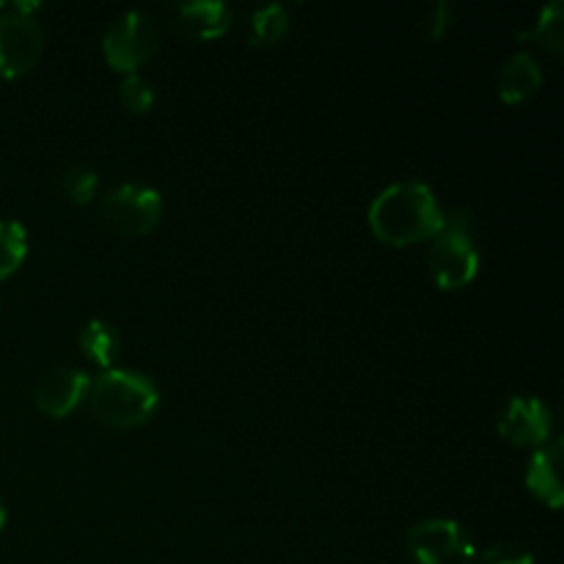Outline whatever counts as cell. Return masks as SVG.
I'll use <instances>...</instances> for the list:
<instances>
[{
  "label": "cell",
  "instance_id": "12",
  "mask_svg": "<svg viewBox=\"0 0 564 564\" xmlns=\"http://www.w3.org/2000/svg\"><path fill=\"white\" fill-rule=\"evenodd\" d=\"M543 86V69L532 53H516L505 61L499 72V97L505 102H527Z\"/></svg>",
  "mask_w": 564,
  "mask_h": 564
},
{
  "label": "cell",
  "instance_id": "17",
  "mask_svg": "<svg viewBox=\"0 0 564 564\" xmlns=\"http://www.w3.org/2000/svg\"><path fill=\"white\" fill-rule=\"evenodd\" d=\"M99 176L97 171L88 169V165H69L61 174V191L66 193L72 204H88L97 196Z\"/></svg>",
  "mask_w": 564,
  "mask_h": 564
},
{
  "label": "cell",
  "instance_id": "10",
  "mask_svg": "<svg viewBox=\"0 0 564 564\" xmlns=\"http://www.w3.org/2000/svg\"><path fill=\"white\" fill-rule=\"evenodd\" d=\"M527 488L538 496L543 505L551 510H560L564 501V485H562V441H551V444L534 449L527 466Z\"/></svg>",
  "mask_w": 564,
  "mask_h": 564
},
{
  "label": "cell",
  "instance_id": "3",
  "mask_svg": "<svg viewBox=\"0 0 564 564\" xmlns=\"http://www.w3.org/2000/svg\"><path fill=\"white\" fill-rule=\"evenodd\" d=\"M430 273L441 290H460L479 273V251L471 237V218L466 209H449L427 253Z\"/></svg>",
  "mask_w": 564,
  "mask_h": 564
},
{
  "label": "cell",
  "instance_id": "6",
  "mask_svg": "<svg viewBox=\"0 0 564 564\" xmlns=\"http://www.w3.org/2000/svg\"><path fill=\"white\" fill-rule=\"evenodd\" d=\"M408 549L419 564H471L477 556L471 538L449 518H427L413 523L408 532Z\"/></svg>",
  "mask_w": 564,
  "mask_h": 564
},
{
  "label": "cell",
  "instance_id": "8",
  "mask_svg": "<svg viewBox=\"0 0 564 564\" xmlns=\"http://www.w3.org/2000/svg\"><path fill=\"white\" fill-rule=\"evenodd\" d=\"M551 411L538 397L516 394L507 400L499 416V433L516 446H545L551 441Z\"/></svg>",
  "mask_w": 564,
  "mask_h": 564
},
{
  "label": "cell",
  "instance_id": "1",
  "mask_svg": "<svg viewBox=\"0 0 564 564\" xmlns=\"http://www.w3.org/2000/svg\"><path fill=\"white\" fill-rule=\"evenodd\" d=\"M369 226L389 246L433 240L444 226L446 213L441 209L433 187L419 180H402L383 187L369 204Z\"/></svg>",
  "mask_w": 564,
  "mask_h": 564
},
{
  "label": "cell",
  "instance_id": "2",
  "mask_svg": "<svg viewBox=\"0 0 564 564\" xmlns=\"http://www.w3.org/2000/svg\"><path fill=\"white\" fill-rule=\"evenodd\" d=\"M91 413L108 427H138L160 408V389L149 375L132 369H102L88 386Z\"/></svg>",
  "mask_w": 564,
  "mask_h": 564
},
{
  "label": "cell",
  "instance_id": "13",
  "mask_svg": "<svg viewBox=\"0 0 564 564\" xmlns=\"http://www.w3.org/2000/svg\"><path fill=\"white\" fill-rule=\"evenodd\" d=\"M77 341H80V350L102 369H110V364L119 358L121 336L108 319H88L80 328Z\"/></svg>",
  "mask_w": 564,
  "mask_h": 564
},
{
  "label": "cell",
  "instance_id": "4",
  "mask_svg": "<svg viewBox=\"0 0 564 564\" xmlns=\"http://www.w3.org/2000/svg\"><path fill=\"white\" fill-rule=\"evenodd\" d=\"M160 22L143 9L121 14L102 36V53L116 72L135 75L160 47Z\"/></svg>",
  "mask_w": 564,
  "mask_h": 564
},
{
  "label": "cell",
  "instance_id": "14",
  "mask_svg": "<svg viewBox=\"0 0 564 564\" xmlns=\"http://www.w3.org/2000/svg\"><path fill=\"white\" fill-rule=\"evenodd\" d=\"M527 39H538L545 50H551L554 55H560L564 50V3L562 0H551L540 9L538 22L532 28H523L518 31V42H527Z\"/></svg>",
  "mask_w": 564,
  "mask_h": 564
},
{
  "label": "cell",
  "instance_id": "11",
  "mask_svg": "<svg viewBox=\"0 0 564 564\" xmlns=\"http://www.w3.org/2000/svg\"><path fill=\"white\" fill-rule=\"evenodd\" d=\"M174 25L185 36L193 39H218L231 28V9L224 0H193L171 9Z\"/></svg>",
  "mask_w": 564,
  "mask_h": 564
},
{
  "label": "cell",
  "instance_id": "18",
  "mask_svg": "<svg viewBox=\"0 0 564 564\" xmlns=\"http://www.w3.org/2000/svg\"><path fill=\"white\" fill-rule=\"evenodd\" d=\"M119 99L130 113L143 116L154 108V99H158V91H154L152 80L135 75H127L124 80L119 83Z\"/></svg>",
  "mask_w": 564,
  "mask_h": 564
},
{
  "label": "cell",
  "instance_id": "7",
  "mask_svg": "<svg viewBox=\"0 0 564 564\" xmlns=\"http://www.w3.org/2000/svg\"><path fill=\"white\" fill-rule=\"evenodd\" d=\"M42 47L44 33L36 17L11 9L9 14L0 17V77H20L31 72L42 55Z\"/></svg>",
  "mask_w": 564,
  "mask_h": 564
},
{
  "label": "cell",
  "instance_id": "15",
  "mask_svg": "<svg viewBox=\"0 0 564 564\" xmlns=\"http://www.w3.org/2000/svg\"><path fill=\"white\" fill-rule=\"evenodd\" d=\"M286 31H290V11H286L284 3L259 6L251 14V22H248V39L259 47H270V44L281 42Z\"/></svg>",
  "mask_w": 564,
  "mask_h": 564
},
{
  "label": "cell",
  "instance_id": "20",
  "mask_svg": "<svg viewBox=\"0 0 564 564\" xmlns=\"http://www.w3.org/2000/svg\"><path fill=\"white\" fill-rule=\"evenodd\" d=\"M482 564H534V556L518 545H496L485 551Z\"/></svg>",
  "mask_w": 564,
  "mask_h": 564
},
{
  "label": "cell",
  "instance_id": "5",
  "mask_svg": "<svg viewBox=\"0 0 564 564\" xmlns=\"http://www.w3.org/2000/svg\"><path fill=\"white\" fill-rule=\"evenodd\" d=\"M99 218L113 231L127 237H138L152 231L163 218V196L154 187L127 182V185L113 187L102 198Z\"/></svg>",
  "mask_w": 564,
  "mask_h": 564
},
{
  "label": "cell",
  "instance_id": "16",
  "mask_svg": "<svg viewBox=\"0 0 564 564\" xmlns=\"http://www.w3.org/2000/svg\"><path fill=\"white\" fill-rule=\"evenodd\" d=\"M28 257V229L20 220L0 218V281L17 273Z\"/></svg>",
  "mask_w": 564,
  "mask_h": 564
},
{
  "label": "cell",
  "instance_id": "21",
  "mask_svg": "<svg viewBox=\"0 0 564 564\" xmlns=\"http://www.w3.org/2000/svg\"><path fill=\"white\" fill-rule=\"evenodd\" d=\"M6 527V507H3V499H0V532H3Z\"/></svg>",
  "mask_w": 564,
  "mask_h": 564
},
{
  "label": "cell",
  "instance_id": "19",
  "mask_svg": "<svg viewBox=\"0 0 564 564\" xmlns=\"http://www.w3.org/2000/svg\"><path fill=\"white\" fill-rule=\"evenodd\" d=\"M449 25H452V6L446 3V0H435V3H430L422 20L424 36H427L430 42H435V39H441L446 31H449Z\"/></svg>",
  "mask_w": 564,
  "mask_h": 564
},
{
  "label": "cell",
  "instance_id": "9",
  "mask_svg": "<svg viewBox=\"0 0 564 564\" xmlns=\"http://www.w3.org/2000/svg\"><path fill=\"white\" fill-rule=\"evenodd\" d=\"M88 386H91V378L86 372H80V369H50L47 375H42L36 389H33V402L47 416L64 419L86 400Z\"/></svg>",
  "mask_w": 564,
  "mask_h": 564
}]
</instances>
